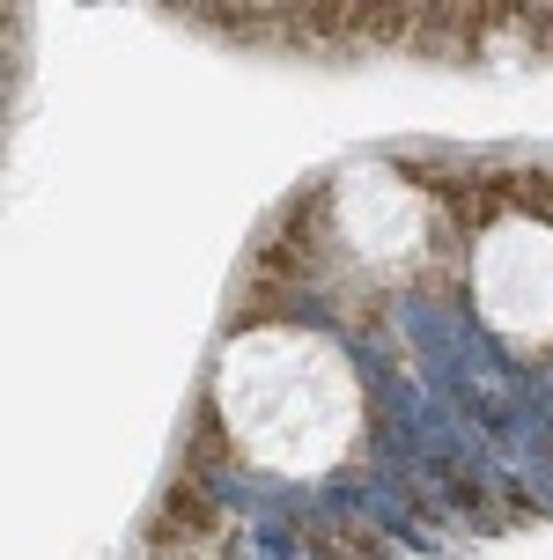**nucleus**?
Instances as JSON below:
<instances>
[{
	"label": "nucleus",
	"mask_w": 553,
	"mask_h": 560,
	"mask_svg": "<svg viewBox=\"0 0 553 560\" xmlns=\"http://www.w3.org/2000/svg\"><path fill=\"white\" fill-rule=\"evenodd\" d=\"M215 413L251 465L310 479L355 450L361 384L325 332L266 325V332L229 339L215 369Z\"/></svg>",
	"instance_id": "f257e3e1"
},
{
	"label": "nucleus",
	"mask_w": 553,
	"mask_h": 560,
	"mask_svg": "<svg viewBox=\"0 0 553 560\" xmlns=\"http://www.w3.org/2000/svg\"><path fill=\"white\" fill-rule=\"evenodd\" d=\"M472 310L509 347H553V229L502 214L472 236Z\"/></svg>",
	"instance_id": "f03ea898"
},
{
	"label": "nucleus",
	"mask_w": 553,
	"mask_h": 560,
	"mask_svg": "<svg viewBox=\"0 0 553 560\" xmlns=\"http://www.w3.org/2000/svg\"><path fill=\"white\" fill-rule=\"evenodd\" d=\"M428 229H436V207H428V192L406 170L369 163V170H347L332 185L325 244H339V258H355L361 273H377V280L406 273L428 252Z\"/></svg>",
	"instance_id": "7ed1b4c3"
}]
</instances>
